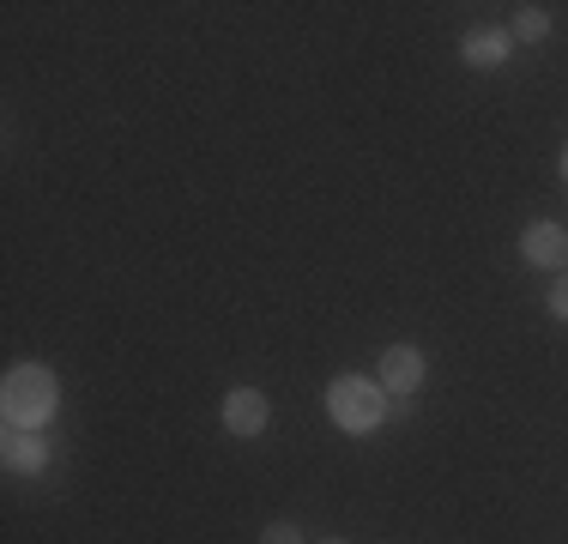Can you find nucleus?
Listing matches in <instances>:
<instances>
[{
    "label": "nucleus",
    "mask_w": 568,
    "mask_h": 544,
    "mask_svg": "<svg viewBox=\"0 0 568 544\" xmlns=\"http://www.w3.org/2000/svg\"><path fill=\"white\" fill-rule=\"evenodd\" d=\"M520 254H526L532 266H545V272H562V266H568V230L550 224V218H538V224H526Z\"/></svg>",
    "instance_id": "3"
},
{
    "label": "nucleus",
    "mask_w": 568,
    "mask_h": 544,
    "mask_svg": "<svg viewBox=\"0 0 568 544\" xmlns=\"http://www.w3.org/2000/svg\"><path fill=\"white\" fill-rule=\"evenodd\" d=\"M321 544H345V538H321Z\"/></svg>",
    "instance_id": "11"
},
{
    "label": "nucleus",
    "mask_w": 568,
    "mask_h": 544,
    "mask_svg": "<svg viewBox=\"0 0 568 544\" xmlns=\"http://www.w3.org/2000/svg\"><path fill=\"white\" fill-rule=\"evenodd\" d=\"M562 175H568V158H562Z\"/></svg>",
    "instance_id": "12"
},
{
    "label": "nucleus",
    "mask_w": 568,
    "mask_h": 544,
    "mask_svg": "<svg viewBox=\"0 0 568 544\" xmlns=\"http://www.w3.org/2000/svg\"><path fill=\"white\" fill-rule=\"evenodd\" d=\"M261 544H303V533H296L291 521H273V526L261 533Z\"/></svg>",
    "instance_id": "9"
},
{
    "label": "nucleus",
    "mask_w": 568,
    "mask_h": 544,
    "mask_svg": "<svg viewBox=\"0 0 568 544\" xmlns=\"http://www.w3.org/2000/svg\"><path fill=\"white\" fill-rule=\"evenodd\" d=\"M550 315H557V321H568V272H562L557 284H550Z\"/></svg>",
    "instance_id": "10"
},
{
    "label": "nucleus",
    "mask_w": 568,
    "mask_h": 544,
    "mask_svg": "<svg viewBox=\"0 0 568 544\" xmlns=\"http://www.w3.org/2000/svg\"><path fill=\"white\" fill-rule=\"evenodd\" d=\"M0 460H7V472H43L49 466V447L37 430H12L7 442H0Z\"/></svg>",
    "instance_id": "7"
},
{
    "label": "nucleus",
    "mask_w": 568,
    "mask_h": 544,
    "mask_svg": "<svg viewBox=\"0 0 568 544\" xmlns=\"http://www.w3.org/2000/svg\"><path fill=\"white\" fill-rule=\"evenodd\" d=\"M266 417H273L266 393H254V387H230V400H224V430H230V435H261V430H266Z\"/></svg>",
    "instance_id": "4"
},
{
    "label": "nucleus",
    "mask_w": 568,
    "mask_h": 544,
    "mask_svg": "<svg viewBox=\"0 0 568 544\" xmlns=\"http://www.w3.org/2000/svg\"><path fill=\"white\" fill-rule=\"evenodd\" d=\"M514 37H520V43H545V37H550V12L545 7H520V12H514Z\"/></svg>",
    "instance_id": "8"
},
{
    "label": "nucleus",
    "mask_w": 568,
    "mask_h": 544,
    "mask_svg": "<svg viewBox=\"0 0 568 544\" xmlns=\"http://www.w3.org/2000/svg\"><path fill=\"white\" fill-rule=\"evenodd\" d=\"M508 43H514V31H490V24H478V31L459 37V54H466L471 67H484V73H490V67L508 61Z\"/></svg>",
    "instance_id": "6"
},
{
    "label": "nucleus",
    "mask_w": 568,
    "mask_h": 544,
    "mask_svg": "<svg viewBox=\"0 0 568 544\" xmlns=\"http://www.w3.org/2000/svg\"><path fill=\"white\" fill-rule=\"evenodd\" d=\"M61 405V381L43 363H12L7 381H0V412H7V430H43Z\"/></svg>",
    "instance_id": "1"
},
{
    "label": "nucleus",
    "mask_w": 568,
    "mask_h": 544,
    "mask_svg": "<svg viewBox=\"0 0 568 544\" xmlns=\"http://www.w3.org/2000/svg\"><path fill=\"white\" fill-rule=\"evenodd\" d=\"M382 387L387 393H417V387H424V351H417V345L382 351Z\"/></svg>",
    "instance_id": "5"
},
{
    "label": "nucleus",
    "mask_w": 568,
    "mask_h": 544,
    "mask_svg": "<svg viewBox=\"0 0 568 544\" xmlns=\"http://www.w3.org/2000/svg\"><path fill=\"white\" fill-rule=\"evenodd\" d=\"M387 387H375L369 375H339L327 387V412H333V424L351 430V435H369V430H382L387 424V400H382Z\"/></svg>",
    "instance_id": "2"
}]
</instances>
